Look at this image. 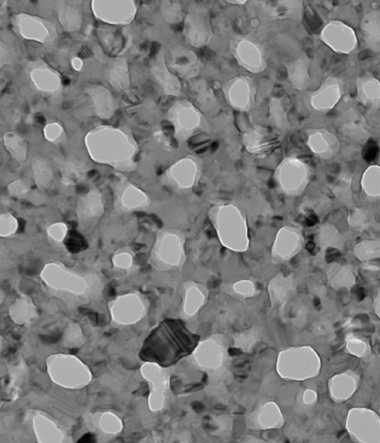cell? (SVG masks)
<instances>
[{
  "label": "cell",
  "mask_w": 380,
  "mask_h": 443,
  "mask_svg": "<svg viewBox=\"0 0 380 443\" xmlns=\"http://www.w3.org/2000/svg\"><path fill=\"white\" fill-rule=\"evenodd\" d=\"M200 341V336L191 332L184 321L167 319L148 335L139 358L145 362L171 367L190 355Z\"/></svg>",
  "instance_id": "6da1fadb"
},
{
  "label": "cell",
  "mask_w": 380,
  "mask_h": 443,
  "mask_svg": "<svg viewBox=\"0 0 380 443\" xmlns=\"http://www.w3.org/2000/svg\"><path fill=\"white\" fill-rule=\"evenodd\" d=\"M47 372L53 383L64 389H83L92 380V373L88 366L72 355L50 357Z\"/></svg>",
  "instance_id": "7a4b0ae2"
},
{
  "label": "cell",
  "mask_w": 380,
  "mask_h": 443,
  "mask_svg": "<svg viewBox=\"0 0 380 443\" xmlns=\"http://www.w3.org/2000/svg\"><path fill=\"white\" fill-rule=\"evenodd\" d=\"M321 39L333 51L342 54L353 52L358 45L355 30L338 20L331 21L323 28Z\"/></svg>",
  "instance_id": "3957f363"
},
{
  "label": "cell",
  "mask_w": 380,
  "mask_h": 443,
  "mask_svg": "<svg viewBox=\"0 0 380 443\" xmlns=\"http://www.w3.org/2000/svg\"><path fill=\"white\" fill-rule=\"evenodd\" d=\"M187 42L195 48H201L212 37L209 16L202 6L194 7L187 15L184 30Z\"/></svg>",
  "instance_id": "277c9868"
},
{
  "label": "cell",
  "mask_w": 380,
  "mask_h": 443,
  "mask_svg": "<svg viewBox=\"0 0 380 443\" xmlns=\"http://www.w3.org/2000/svg\"><path fill=\"white\" fill-rule=\"evenodd\" d=\"M224 94L228 104L234 110L247 112L254 102L255 88L248 76H236L226 83Z\"/></svg>",
  "instance_id": "5b68a950"
},
{
  "label": "cell",
  "mask_w": 380,
  "mask_h": 443,
  "mask_svg": "<svg viewBox=\"0 0 380 443\" xmlns=\"http://www.w3.org/2000/svg\"><path fill=\"white\" fill-rule=\"evenodd\" d=\"M232 52L240 66L249 72L260 73L266 69L263 50L253 41L241 38L233 45Z\"/></svg>",
  "instance_id": "8992f818"
},
{
  "label": "cell",
  "mask_w": 380,
  "mask_h": 443,
  "mask_svg": "<svg viewBox=\"0 0 380 443\" xmlns=\"http://www.w3.org/2000/svg\"><path fill=\"white\" fill-rule=\"evenodd\" d=\"M144 303L135 295H127L113 302L110 312L115 324L132 325L138 323L145 314Z\"/></svg>",
  "instance_id": "52a82bcc"
},
{
  "label": "cell",
  "mask_w": 380,
  "mask_h": 443,
  "mask_svg": "<svg viewBox=\"0 0 380 443\" xmlns=\"http://www.w3.org/2000/svg\"><path fill=\"white\" fill-rule=\"evenodd\" d=\"M173 115V126L182 138H188L202 124L201 112L187 100L175 105Z\"/></svg>",
  "instance_id": "ba28073f"
},
{
  "label": "cell",
  "mask_w": 380,
  "mask_h": 443,
  "mask_svg": "<svg viewBox=\"0 0 380 443\" xmlns=\"http://www.w3.org/2000/svg\"><path fill=\"white\" fill-rule=\"evenodd\" d=\"M343 94L342 82L335 78H329L311 95L310 103L314 110L326 112L337 105Z\"/></svg>",
  "instance_id": "9c48e42d"
},
{
  "label": "cell",
  "mask_w": 380,
  "mask_h": 443,
  "mask_svg": "<svg viewBox=\"0 0 380 443\" xmlns=\"http://www.w3.org/2000/svg\"><path fill=\"white\" fill-rule=\"evenodd\" d=\"M308 146L316 155L328 160L338 155L340 143L338 137L331 132L316 129L310 134Z\"/></svg>",
  "instance_id": "30bf717a"
},
{
  "label": "cell",
  "mask_w": 380,
  "mask_h": 443,
  "mask_svg": "<svg viewBox=\"0 0 380 443\" xmlns=\"http://www.w3.org/2000/svg\"><path fill=\"white\" fill-rule=\"evenodd\" d=\"M359 100L369 110L380 108V81L372 74H364L356 82Z\"/></svg>",
  "instance_id": "8fae6325"
},
{
  "label": "cell",
  "mask_w": 380,
  "mask_h": 443,
  "mask_svg": "<svg viewBox=\"0 0 380 443\" xmlns=\"http://www.w3.org/2000/svg\"><path fill=\"white\" fill-rule=\"evenodd\" d=\"M341 129L343 134L363 143L368 139L369 131L366 121L359 113L349 110L342 115Z\"/></svg>",
  "instance_id": "7c38bea8"
},
{
  "label": "cell",
  "mask_w": 380,
  "mask_h": 443,
  "mask_svg": "<svg viewBox=\"0 0 380 443\" xmlns=\"http://www.w3.org/2000/svg\"><path fill=\"white\" fill-rule=\"evenodd\" d=\"M330 285L333 288H352L356 283V274L352 266L333 262L327 271Z\"/></svg>",
  "instance_id": "4fadbf2b"
},
{
  "label": "cell",
  "mask_w": 380,
  "mask_h": 443,
  "mask_svg": "<svg viewBox=\"0 0 380 443\" xmlns=\"http://www.w3.org/2000/svg\"><path fill=\"white\" fill-rule=\"evenodd\" d=\"M364 41L374 50H380V12L372 11L364 15L361 22Z\"/></svg>",
  "instance_id": "5bb4252c"
},
{
  "label": "cell",
  "mask_w": 380,
  "mask_h": 443,
  "mask_svg": "<svg viewBox=\"0 0 380 443\" xmlns=\"http://www.w3.org/2000/svg\"><path fill=\"white\" fill-rule=\"evenodd\" d=\"M175 64L178 72L186 80L195 78L201 69L200 59L185 47L178 49Z\"/></svg>",
  "instance_id": "9a60e30c"
},
{
  "label": "cell",
  "mask_w": 380,
  "mask_h": 443,
  "mask_svg": "<svg viewBox=\"0 0 380 443\" xmlns=\"http://www.w3.org/2000/svg\"><path fill=\"white\" fill-rule=\"evenodd\" d=\"M159 366L156 363L146 362L142 367L141 372L143 377L150 382L153 386V391H151L149 396V408L151 410H159V406H161L162 401L159 398L158 394H161L160 390L157 387H161L163 385L161 374L159 371Z\"/></svg>",
  "instance_id": "2e32d148"
},
{
  "label": "cell",
  "mask_w": 380,
  "mask_h": 443,
  "mask_svg": "<svg viewBox=\"0 0 380 443\" xmlns=\"http://www.w3.org/2000/svg\"><path fill=\"white\" fill-rule=\"evenodd\" d=\"M34 429L40 442H59L63 439L62 432L50 419L42 415L34 418Z\"/></svg>",
  "instance_id": "e0dca14e"
},
{
  "label": "cell",
  "mask_w": 380,
  "mask_h": 443,
  "mask_svg": "<svg viewBox=\"0 0 380 443\" xmlns=\"http://www.w3.org/2000/svg\"><path fill=\"white\" fill-rule=\"evenodd\" d=\"M317 240L318 247L324 251L328 249L342 250L345 244L344 236L332 224H325L319 229Z\"/></svg>",
  "instance_id": "ac0fdd59"
},
{
  "label": "cell",
  "mask_w": 380,
  "mask_h": 443,
  "mask_svg": "<svg viewBox=\"0 0 380 443\" xmlns=\"http://www.w3.org/2000/svg\"><path fill=\"white\" fill-rule=\"evenodd\" d=\"M347 223L352 230L364 232L372 228L374 218L372 212L364 208L355 207L349 211Z\"/></svg>",
  "instance_id": "d6986e66"
},
{
  "label": "cell",
  "mask_w": 380,
  "mask_h": 443,
  "mask_svg": "<svg viewBox=\"0 0 380 443\" xmlns=\"http://www.w3.org/2000/svg\"><path fill=\"white\" fill-rule=\"evenodd\" d=\"M353 254L362 263L380 259V238L359 242L354 247Z\"/></svg>",
  "instance_id": "ffe728a7"
},
{
  "label": "cell",
  "mask_w": 380,
  "mask_h": 443,
  "mask_svg": "<svg viewBox=\"0 0 380 443\" xmlns=\"http://www.w3.org/2000/svg\"><path fill=\"white\" fill-rule=\"evenodd\" d=\"M362 191L372 198H380V166L373 165L367 167L361 179Z\"/></svg>",
  "instance_id": "44dd1931"
},
{
  "label": "cell",
  "mask_w": 380,
  "mask_h": 443,
  "mask_svg": "<svg viewBox=\"0 0 380 443\" xmlns=\"http://www.w3.org/2000/svg\"><path fill=\"white\" fill-rule=\"evenodd\" d=\"M288 76L293 86L301 90L309 81V63L306 59L300 58L288 68Z\"/></svg>",
  "instance_id": "7402d4cb"
},
{
  "label": "cell",
  "mask_w": 380,
  "mask_h": 443,
  "mask_svg": "<svg viewBox=\"0 0 380 443\" xmlns=\"http://www.w3.org/2000/svg\"><path fill=\"white\" fill-rule=\"evenodd\" d=\"M332 193L340 201L347 203L352 200V177L347 173L341 174L330 187Z\"/></svg>",
  "instance_id": "603a6c76"
},
{
  "label": "cell",
  "mask_w": 380,
  "mask_h": 443,
  "mask_svg": "<svg viewBox=\"0 0 380 443\" xmlns=\"http://www.w3.org/2000/svg\"><path fill=\"white\" fill-rule=\"evenodd\" d=\"M11 308V317L18 324H28L35 316V309L32 303L26 300H18Z\"/></svg>",
  "instance_id": "cb8c5ba5"
},
{
  "label": "cell",
  "mask_w": 380,
  "mask_h": 443,
  "mask_svg": "<svg viewBox=\"0 0 380 443\" xmlns=\"http://www.w3.org/2000/svg\"><path fill=\"white\" fill-rule=\"evenodd\" d=\"M99 426L105 433L114 435L120 434L123 430L122 421L111 412H105L101 415Z\"/></svg>",
  "instance_id": "d4e9b609"
},
{
  "label": "cell",
  "mask_w": 380,
  "mask_h": 443,
  "mask_svg": "<svg viewBox=\"0 0 380 443\" xmlns=\"http://www.w3.org/2000/svg\"><path fill=\"white\" fill-rule=\"evenodd\" d=\"M270 106V116L272 123L277 127H287L288 124L287 117L280 100H272Z\"/></svg>",
  "instance_id": "484cf974"
},
{
  "label": "cell",
  "mask_w": 380,
  "mask_h": 443,
  "mask_svg": "<svg viewBox=\"0 0 380 443\" xmlns=\"http://www.w3.org/2000/svg\"><path fill=\"white\" fill-rule=\"evenodd\" d=\"M197 85L195 93L197 102L205 107V109H210L214 104V97L212 93V90L205 85Z\"/></svg>",
  "instance_id": "4316f807"
},
{
  "label": "cell",
  "mask_w": 380,
  "mask_h": 443,
  "mask_svg": "<svg viewBox=\"0 0 380 443\" xmlns=\"http://www.w3.org/2000/svg\"><path fill=\"white\" fill-rule=\"evenodd\" d=\"M362 268L366 270H369V271H379L380 269L379 266L373 265L370 262L363 263Z\"/></svg>",
  "instance_id": "83f0119b"
},
{
  "label": "cell",
  "mask_w": 380,
  "mask_h": 443,
  "mask_svg": "<svg viewBox=\"0 0 380 443\" xmlns=\"http://www.w3.org/2000/svg\"><path fill=\"white\" fill-rule=\"evenodd\" d=\"M35 119L38 122V123H39V124H43V123H45V121L44 117L41 116V115L37 116L35 117Z\"/></svg>",
  "instance_id": "f1b7e54d"
},
{
  "label": "cell",
  "mask_w": 380,
  "mask_h": 443,
  "mask_svg": "<svg viewBox=\"0 0 380 443\" xmlns=\"http://www.w3.org/2000/svg\"><path fill=\"white\" fill-rule=\"evenodd\" d=\"M71 103H72V102H64V103L63 104V108H64V110H67V109L70 108V107H71V105H72V104H71Z\"/></svg>",
  "instance_id": "f546056e"
},
{
  "label": "cell",
  "mask_w": 380,
  "mask_h": 443,
  "mask_svg": "<svg viewBox=\"0 0 380 443\" xmlns=\"http://www.w3.org/2000/svg\"><path fill=\"white\" fill-rule=\"evenodd\" d=\"M229 4H246L247 3V1H227Z\"/></svg>",
  "instance_id": "4dcf8cb0"
},
{
  "label": "cell",
  "mask_w": 380,
  "mask_h": 443,
  "mask_svg": "<svg viewBox=\"0 0 380 443\" xmlns=\"http://www.w3.org/2000/svg\"><path fill=\"white\" fill-rule=\"evenodd\" d=\"M69 83H70V80H69V79H67V78H66V79H64V84L65 85H69Z\"/></svg>",
  "instance_id": "1f68e13d"
}]
</instances>
